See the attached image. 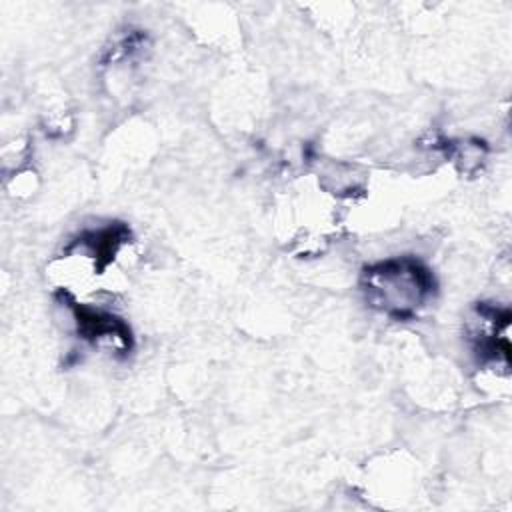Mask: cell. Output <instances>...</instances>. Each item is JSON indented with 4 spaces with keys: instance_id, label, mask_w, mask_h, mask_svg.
I'll return each instance as SVG.
<instances>
[{
    "instance_id": "obj_1",
    "label": "cell",
    "mask_w": 512,
    "mask_h": 512,
    "mask_svg": "<svg viewBox=\"0 0 512 512\" xmlns=\"http://www.w3.org/2000/svg\"><path fill=\"white\" fill-rule=\"evenodd\" d=\"M362 286L372 306L388 316L408 318L430 298L434 280L418 260L394 258L366 268Z\"/></svg>"
}]
</instances>
